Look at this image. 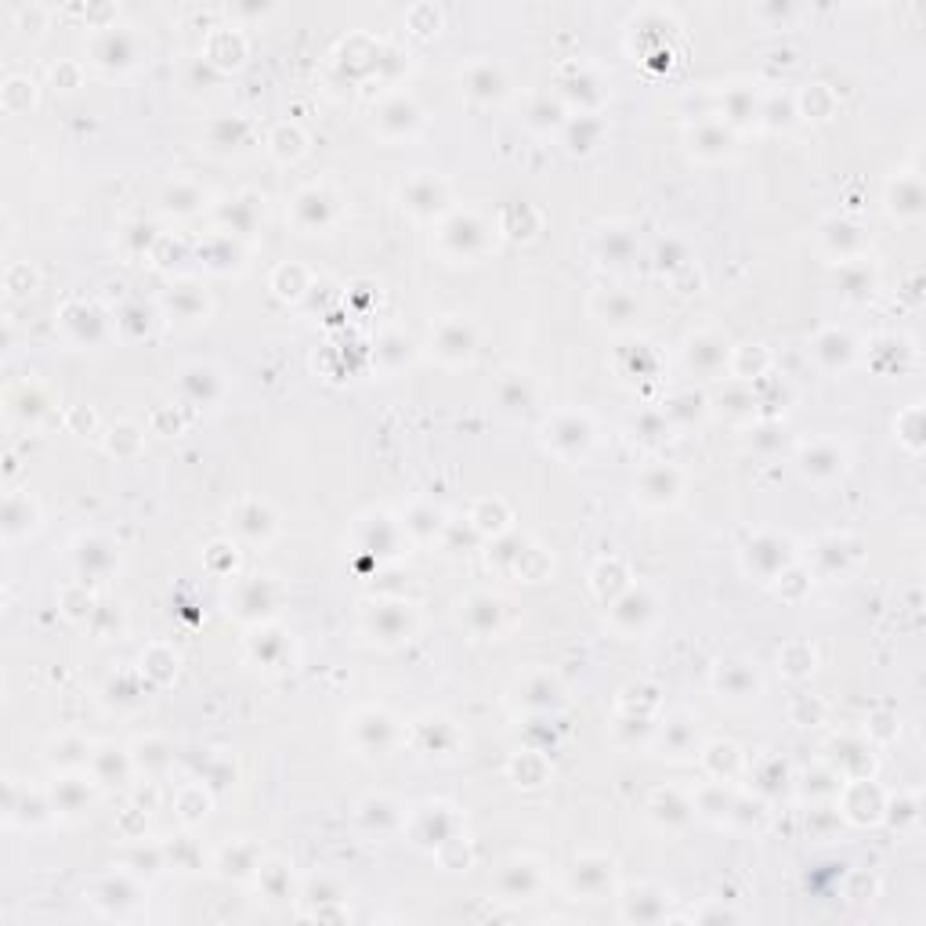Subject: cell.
I'll return each instance as SVG.
<instances>
[{"label": "cell", "mask_w": 926, "mask_h": 926, "mask_svg": "<svg viewBox=\"0 0 926 926\" xmlns=\"http://www.w3.org/2000/svg\"><path fill=\"white\" fill-rule=\"evenodd\" d=\"M98 29H102V33H98L95 44H91V55H95L98 66L127 69L138 62V37H134V33L116 29V26H98Z\"/></svg>", "instance_id": "6da1fadb"}, {"label": "cell", "mask_w": 926, "mask_h": 926, "mask_svg": "<svg viewBox=\"0 0 926 926\" xmlns=\"http://www.w3.org/2000/svg\"><path fill=\"white\" fill-rule=\"evenodd\" d=\"M366 626L369 634L380 637L384 644L409 641V634H413V612H409V605H377L369 612Z\"/></svg>", "instance_id": "7a4b0ae2"}, {"label": "cell", "mask_w": 926, "mask_h": 926, "mask_svg": "<svg viewBox=\"0 0 926 926\" xmlns=\"http://www.w3.org/2000/svg\"><path fill=\"white\" fill-rule=\"evenodd\" d=\"M442 239L453 246L456 254L471 257L485 246V225L474 214H453V218L442 225Z\"/></svg>", "instance_id": "3957f363"}, {"label": "cell", "mask_w": 926, "mask_h": 926, "mask_svg": "<svg viewBox=\"0 0 926 926\" xmlns=\"http://www.w3.org/2000/svg\"><path fill=\"white\" fill-rule=\"evenodd\" d=\"M37 503L29 500V492H8L4 496V521H0V529H4V539H19V536H29V532L37 529Z\"/></svg>", "instance_id": "277c9868"}, {"label": "cell", "mask_w": 926, "mask_h": 926, "mask_svg": "<svg viewBox=\"0 0 926 926\" xmlns=\"http://www.w3.org/2000/svg\"><path fill=\"white\" fill-rule=\"evenodd\" d=\"M565 442L572 445V456H583L586 449H590V442H594V427L586 424V416H576V413H568V416H558L554 420V427H547V445H554V449H565Z\"/></svg>", "instance_id": "5b68a950"}, {"label": "cell", "mask_w": 926, "mask_h": 926, "mask_svg": "<svg viewBox=\"0 0 926 926\" xmlns=\"http://www.w3.org/2000/svg\"><path fill=\"white\" fill-rule=\"evenodd\" d=\"M717 688L728 695V699H749L756 691H760V681H756V670L749 666V662L742 659H731V662H720L717 670Z\"/></svg>", "instance_id": "8992f818"}, {"label": "cell", "mask_w": 926, "mask_h": 926, "mask_svg": "<svg viewBox=\"0 0 926 926\" xmlns=\"http://www.w3.org/2000/svg\"><path fill=\"white\" fill-rule=\"evenodd\" d=\"M445 203V185L438 178H416L409 181L406 189V207L413 210V214H420V218H431V214H438Z\"/></svg>", "instance_id": "52a82bcc"}, {"label": "cell", "mask_w": 926, "mask_h": 926, "mask_svg": "<svg viewBox=\"0 0 926 926\" xmlns=\"http://www.w3.org/2000/svg\"><path fill=\"white\" fill-rule=\"evenodd\" d=\"M333 214V199L322 189H304L301 196L293 199V218L301 221L304 228H322Z\"/></svg>", "instance_id": "ba28073f"}, {"label": "cell", "mask_w": 926, "mask_h": 926, "mask_svg": "<svg viewBox=\"0 0 926 926\" xmlns=\"http://www.w3.org/2000/svg\"><path fill=\"white\" fill-rule=\"evenodd\" d=\"M681 492V474L673 467H652L641 474V496L648 503H673Z\"/></svg>", "instance_id": "9c48e42d"}, {"label": "cell", "mask_w": 926, "mask_h": 926, "mask_svg": "<svg viewBox=\"0 0 926 926\" xmlns=\"http://www.w3.org/2000/svg\"><path fill=\"white\" fill-rule=\"evenodd\" d=\"M416 123H420V109H416L409 98H391V102L380 109V131H388V134H413Z\"/></svg>", "instance_id": "30bf717a"}, {"label": "cell", "mask_w": 926, "mask_h": 926, "mask_svg": "<svg viewBox=\"0 0 926 926\" xmlns=\"http://www.w3.org/2000/svg\"><path fill=\"white\" fill-rule=\"evenodd\" d=\"M507 80H503V69L492 66V62H478V66L467 69V91L474 98H500Z\"/></svg>", "instance_id": "8fae6325"}, {"label": "cell", "mask_w": 926, "mask_h": 926, "mask_svg": "<svg viewBox=\"0 0 926 926\" xmlns=\"http://www.w3.org/2000/svg\"><path fill=\"white\" fill-rule=\"evenodd\" d=\"M471 348H474L471 330H467L463 322H445L442 333H438V355H442V359L460 362V359L471 355Z\"/></svg>", "instance_id": "7c38bea8"}, {"label": "cell", "mask_w": 926, "mask_h": 926, "mask_svg": "<svg viewBox=\"0 0 926 926\" xmlns=\"http://www.w3.org/2000/svg\"><path fill=\"white\" fill-rule=\"evenodd\" d=\"M33 98H37V87H33L29 76H8L4 87H0V105H4L11 116L26 113L29 105H33Z\"/></svg>", "instance_id": "4fadbf2b"}, {"label": "cell", "mask_w": 926, "mask_h": 926, "mask_svg": "<svg viewBox=\"0 0 926 926\" xmlns=\"http://www.w3.org/2000/svg\"><path fill=\"white\" fill-rule=\"evenodd\" d=\"M91 804V789H87L84 778H58L55 785V811L62 814H76Z\"/></svg>", "instance_id": "5bb4252c"}, {"label": "cell", "mask_w": 926, "mask_h": 926, "mask_svg": "<svg viewBox=\"0 0 926 926\" xmlns=\"http://www.w3.org/2000/svg\"><path fill=\"white\" fill-rule=\"evenodd\" d=\"M8 413L19 420V424H29V420H37V413H44V406H40L37 398V388H29V384H22L19 391H11L8 395Z\"/></svg>", "instance_id": "9a60e30c"}, {"label": "cell", "mask_w": 926, "mask_h": 926, "mask_svg": "<svg viewBox=\"0 0 926 926\" xmlns=\"http://www.w3.org/2000/svg\"><path fill=\"white\" fill-rule=\"evenodd\" d=\"M272 152H275V156H283V160L301 156V152H304V134L297 131V127H290V123H283V127L272 134Z\"/></svg>", "instance_id": "2e32d148"}, {"label": "cell", "mask_w": 926, "mask_h": 926, "mask_svg": "<svg viewBox=\"0 0 926 926\" xmlns=\"http://www.w3.org/2000/svg\"><path fill=\"white\" fill-rule=\"evenodd\" d=\"M40 19H44V8H33V11H29V8H19V29H26V33H29V26L37 29Z\"/></svg>", "instance_id": "e0dca14e"}]
</instances>
